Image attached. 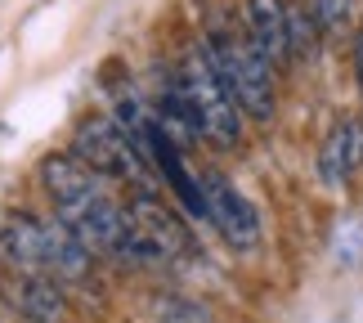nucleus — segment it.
<instances>
[{
	"instance_id": "obj_12",
	"label": "nucleus",
	"mask_w": 363,
	"mask_h": 323,
	"mask_svg": "<svg viewBox=\"0 0 363 323\" xmlns=\"http://www.w3.org/2000/svg\"><path fill=\"white\" fill-rule=\"evenodd\" d=\"M354 77H359V90H363V32L354 40Z\"/></svg>"
},
{
	"instance_id": "obj_7",
	"label": "nucleus",
	"mask_w": 363,
	"mask_h": 323,
	"mask_svg": "<svg viewBox=\"0 0 363 323\" xmlns=\"http://www.w3.org/2000/svg\"><path fill=\"white\" fill-rule=\"evenodd\" d=\"M202 189H206V216H211L216 234L225 238L233 251H251L260 243V212L251 207V198L220 171L206 175Z\"/></svg>"
},
{
	"instance_id": "obj_6",
	"label": "nucleus",
	"mask_w": 363,
	"mask_h": 323,
	"mask_svg": "<svg viewBox=\"0 0 363 323\" xmlns=\"http://www.w3.org/2000/svg\"><path fill=\"white\" fill-rule=\"evenodd\" d=\"M72 153L104 180H144L148 148L125 131L113 112H90L72 131Z\"/></svg>"
},
{
	"instance_id": "obj_2",
	"label": "nucleus",
	"mask_w": 363,
	"mask_h": 323,
	"mask_svg": "<svg viewBox=\"0 0 363 323\" xmlns=\"http://www.w3.org/2000/svg\"><path fill=\"white\" fill-rule=\"evenodd\" d=\"M0 261L9 270L27 274H45L54 283H81L90 274V247L54 216H32L18 212L0 224Z\"/></svg>"
},
{
	"instance_id": "obj_13",
	"label": "nucleus",
	"mask_w": 363,
	"mask_h": 323,
	"mask_svg": "<svg viewBox=\"0 0 363 323\" xmlns=\"http://www.w3.org/2000/svg\"><path fill=\"white\" fill-rule=\"evenodd\" d=\"M23 323H32V319H23Z\"/></svg>"
},
{
	"instance_id": "obj_10",
	"label": "nucleus",
	"mask_w": 363,
	"mask_h": 323,
	"mask_svg": "<svg viewBox=\"0 0 363 323\" xmlns=\"http://www.w3.org/2000/svg\"><path fill=\"white\" fill-rule=\"evenodd\" d=\"M363 166V121H337L318 148V180L328 189H345Z\"/></svg>"
},
{
	"instance_id": "obj_9",
	"label": "nucleus",
	"mask_w": 363,
	"mask_h": 323,
	"mask_svg": "<svg viewBox=\"0 0 363 323\" xmlns=\"http://www.w3.org/2000/svg\"><path fill=\"white\" fill-rule=\"evenodd\" d=\"M247 36L260 45V54L274 67L291 59V5L287 0H242Z\"/></svg>"
},
{
	"instance_id": "obj_5",
	"label": "nucleus",
	"mask_w": 363,
	"mask_h": 323,
	"mask_svg": "<svg viewBox=\"0 0 363 323\" xmlns=\"http://www.w3.org/2000/svg\"><path fill=\"white\" fill-rule=\"evenodd\" d=\"M189 251V229L152 193H139L121 207V261L130 265H175Z\"/></svg>"
},
{
	"instance_id": "obj_1",
	"label": "nucleus",
	"mask_w": 363,
	"mask_h": 323,
	"mask_svg": "<svg viewBox=\"0 0 363 323\" xmlns=\"http://www.w3.org/2000/svg\"><path fill=\"white\" fill-rule=\"evenodd\" d=\"M40 185H45L54 216L72 229L90 251H121V207L113 202L104 175H94L77 153H50L40 162Z\"/></svg>"
},
{
	"instance_id": "obj_11",
	"label": "nucleus",
	"mask_w": 363,
	"mask_h": 323,
	"mask_svg": "<svg viewBox=\"0 0 363 323\" xmlns=\"http://www.w3.org/2000/svg\"><path fill=\"white\" fill-rule=\"evenodd\" d=\"M152 319L157 323H216L211 305H202L198 297H179V292H162L152 301Z\"/></svg>"
},
{
	"instance_id": "obj_3",
	"label": "nucleus",
	"mask_w": 363,
	"mask_h": 323,
	"mask_svg": "<svg viewBox=\"0 0 363 323\" xmlns=\"http://www.w3.org/2000/svg\"><path fill=\"white\" fill-rule=\"evenodd\" d=\"M211 63L220 67V77L229 81L233 99L242 104V112L251 121H269L274 117V63L260 54V45L242 32H233L229 23H206L202 36Z\"/></svg>"
},
{
	"instance_id": "obj_8",
	"label": "nucleus",
	"mask_w": 363,
	"mask_h": 323,
	"mask_svg": "<svg viewBox=\"0 0 363 323\" xmlns=\"http://www.w3.org/2000/svg\"><path fill=\"white\" fill-rule=\"evenodd\" d=\"M0 297L9 301L13 314H23V319H32V323H59V319H63L59 283H54V278H45V274H27V270H9V265H5Z\"/></svg>"
},
{
	"instance_id": "obj_4",
	"label": "nucleus",
	"mask_w": 363,
	"mask_h": 323,
	"mask_svg": "<svg viewBox=\"0 0 363 323\" xmlns=\"http://www.w3.org/2000/svg\"><path fill=\"white\" fill-rule=\"evenodd\" d=\"M179 81H184V94L193 112H198V126H202V139H211L216 148H233L242 139V104L233 99L229 81L220 77V67L211 63L206 45H193L179 63Z\"/></svg>"
}]
</instances>
